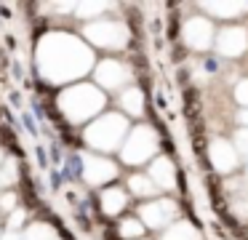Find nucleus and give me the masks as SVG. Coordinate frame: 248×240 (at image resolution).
I'll list each match as a JSON object with an SVG mask.
<instances>
[{
    "mask_svg": "<svg viewBox=\"0 0 248 240\" xmlns=\"http://www.w3.org/2000/svg\"><path fill=\"white\" fill-rule=\"evenodd\" d=\"M35 62H38V72L46 83L72 85L93 67V53L80 37L62 30H51L38 40Z\"/></svg>",
    "mask_w": 248,
    "mask_h": 240,
    "instance_id": "f257e3e1",
    "label": "nucleus"
},
{
    "mask_svg": "<svg viewBox=\"0 0 248 240\" xmlns=\"http://www.w3.org/2000/svg\"><path fill=\"white\" fill-rule=\"evenodd\" d=\"M107 99H104V91L93 83H72L64 85L56 96V107H59L62 117L72 126H80V123L91 120L93 115L104 110Z\"/></svg>",
    "mask_w": 248,
    "mask_h": 240,
    "instance_id": "f03ea898",
    "label": "nucleus"
},
{
    "mask_svg": "<svg viewBox=\"0 0 248 240\" xmlns=\"http://www.w3.org/2000/svg\"><path fill=\"white\" fill-rule=\"evenodd\" d=\"M125 131H128L125 117L118 115V112H109V115L96 117V120L83 131V139H86V144L91 149H96V152H112V149L120 147Z\"/></svg>",
    "mask_w": 248,
    "mask_h": 240,
    "instance_id": "7ed1b4c3",
    "label": "nucleus"
},
{
    "mask_svg": "<svg viewBox=\"0 0 248 240\" xmlns=\"http://www.w3.org/2000/svg\"><path fill=\"white\" fill-rule=\"evenodd\" d=\"M83 37L96 48H123L128 30L115 19H93L83 27Z\"/></svg>",
    "mask_w": 248,
    "mask_h": 240,
    "instance_id": "20e7f679",
    "label": "nucleus"
},
{
    "mask_svg": "<svg viewBox=\"0 0 248 240\" xmlns=\"http://www.w3.org/2000/svg\"><path fill=\"white\" fill-rule=\"evenodd\" d=\"M155 147H157L155 133H152L147 126H139V128H134V131H131L128 139H125V144H123V160H125V163H131V165L144 163V160L155 152Z\"/></svg>",
    "mask_w": 248,
    "mask_h": 240,
    "instance_id": "39448f33",
    "label": "nucleus"
},
{
    "mask_svg": "<svg viewBox=\"0 0 248 240\" xmlns=\"http://www.w3.org/2000/svg\"><path fill=\"white\" fill-rule=\"evenodd\" d=\"M80 165H83V181L91 187H102L107 181H112L118 176V165L112 160L102 158V155H83L80 158Z\"/></svg>",
    "mask_w": 248,
    "mask_h": 240,
    "instance_id": "423d86ee",
    "label": "nucleus"
},
{
    "mask_svg": "<svg viewBox=\"0 0 248 240\" xmlns=\"http://www.w3.org/2000/svg\"><path fill=\"white\" fill-rule=\"evenodd\" d=\"M93 78H96V83L102 85V88L115 91V88H120V85L131 78V72H128V67H125L123 62H118V59H104V62L96 64Z\"/></svg>",
    "mask_w": 248,
    "mask_h": 240,
    "instance_id": "0eeeda50",
    "label": "nucleus"
},
{
    "mask_svg": "<svg viewBox=\"0 0 248 240\" xmlns=\"http://www.w3.org/2000/svg\"><path fill=\"white\" fill-rule=\"evenodd\" d=\"M173 213H176V206L171 200H155L139 208V222L147 227H163L166 222L173 219Z\"/></svg>",
    "mask_w": 248,
    "mask_h": 240,
    "instance_id": "6e6552de",
    "label": "nucleus"
},
{
    "mask_svg": "<svg viewBox=\"0 0 248 240\" xmlns=\"http://www.w3.org/2000/svg\"><path fill=\"white\" fill-rule=\"evenodd\" d=\"M125 203H128V195H125V190H120V187H107V190H102V195H99V206H102V211L107 213V216H118L125 208Z\"/></svg>",
    "mask_w": 248,
    "mask_h": 240,
    "instance_id": "1a4fd4ad",
    "label": "nucleus"
},
{
    "mask_svg": "<svg viewBox=\"0 0 248 240\" xmlns=\"http://www.w3.org/2000/svg\"><path fill=\"white\" fill-rule=\"evenodd\" d=\"M184 35H187V43L192 48H205L211 43V24L205 19H192L184 27Z\"/></svg>",
    "mask_w": 248,
    "mask_h": 240,
    "instance_id": "9d476101",
    "label": "nucleus"
},
{
    "mask_svg": "<svg viewBox=\"0 0 248 240\" xmlns=\"http://www.w3.org/2000/svg\"><path fill=\"white\" fill-rule=\"evenodd\" d=\"M22 240H62V238H59V232H56L54 224L38 219V222L27 224V227L22 229Z\"/></svg>",
    "mask_w": 248,
    "mask_h": 240,
    "instance_id": "9b49d317",
    "label": "nucleus"
},
{
    "mask_svg": "<svg viewBox=\"0 0 248 240\" xmlns=\"http://www.w3.org/2000/svg\"><path fill=\"white\" fill-rule=\"evenodd\" d=\"M150 179L155 187H173V165L171 160L157 158L155 163L150 165Z\"/></svg>",
    "mask_w": 248,
    "mask_h": 240,
    "instance_id": "f8f14e48",
    "label": "nucleus"
},
{
    "mask_svg": "<svg viewBox=\"0 0 248 240\" xmlns=\"http://www.w3.org/2000/svg\"><path fill=\"white\" fill-rule=\"evenodd\" d=\"M243 32L240 30H224L221 32V37H219V48H221V53H240L243 48H246V40H243Z\"/></svg>",
    "mask_w": 248,
    "mask_h": 240,
    "instance_id": "ddd939ff",
    "label": "nucleus"
},
{
    "mask_svg": "<svg viewBox=\"0 0 248 240\" xmlns=\"http://www.w3.org/2000/svg\"><path fill=\"white\" fill-rule=\"evenodd\" d=\"M120 104H123V110L128 115H141V110H144V96H141L139 88H128L120 96Z\"/></svg>",
    "mask_w": 248,
    "mask_h": 240,
    "instance_id": "4468645a",
    "label": "nucleus"
},
{
    "mask_svg": "<svg viewBox=\"0 0 248 240\" xmlns=\"http://www.w3.org/2000/svg\"><path fill=\"white\" fill-rule=\"evenodd\" d=\"M128 190L134 192V195H139V197H150V195H155V192H157V187L152 184L150 176L134 174V176L128 179Z\"/></svg>",
    "mask_w": 248,
    "mask_h": 240,
    "instance_id": "2eb2a0df",
    "label": "nucleus"
},
{
    "mask_svg": "<svg viewBox=\"0 0 248 240\" xmlns=\"http://www.w3.org/2000/svg\"><path fill=\"white\" fill-rule=\"evenodd\" d=\"M211 155H214V163L219 165L221 171H230V168H232V163H235V155H232V149L227 147V144H221V142H216V144H214Z\"/></svg>",
    "mask_w": 248,
    "mask_h": 240,
    "instance_id": "dca6fc26",
    "label": "nucleus"
},
{
    "mask_svg": "<svg viewBox=\"0 0 248 240\" xmlns=\"http://www.w3.org/2000/svg\"><path fill=\"white\" fill-rule=\"evenodd\" d=\"M163 240H198V232H195L189 224L182 222V224H173V227L163 235Z\"/></svg>",
    "mask_w": 248,
    "mask_h": 240,
    "instance_id": "f3484780",
    "label": "nucleus"
},
{
    "mask_svg": "<svg viewBox=\"0 0 248 240\" xmlns=\"http://www.w3.org/2000/svg\"><path fill=\"white\" fill-rule=\"evenodd\" d=\"M120 235H123L125 240H139L141 235H144V224H141L139 219H125V222L120 224Z\"/></svg>",
    "mask_w": 248,
    "mask_h": 240,
    "instance_id": "a211bd4d",
    "label": "nucleus"
},
{
    "mask_svg": "<svg viewBox=\"0 0 248 240\" xmlns=\"http://www.w3.org/2000/svg\"><path fill=\"white\" fill-rule=\"evenodd\" d=\"M19 208V195L14 190H6V192H0V213L3 216H8V213H14Z\"/></svg>",
    "mask_w": 248,
    "mask_h": 240,
    "instance_id": "6ab92c4d",
    "label": "nucleus"
},
{
    "mask_svg": "<svg viewBox=\"0 0 248 240\" xmlns=\"http://www.w3.org/2000/svg\"><path fill=\"white\" fill-rule=\"evenodd\" d=\"M104 8H107L104 3H78L75 5V16H78V19H88V16L102 14Z\"/></svg>",
    "mask_w": 248,
    "mask_h": 240,
    "instance_id": "aec40b11",
    "label": "nucleus"
},
{
    "mask_svg": "<svg viewBox=\"0 0 248 240\" xmlns=\"http://www.w3.org/2000/svg\"><path fill=\"white\" fill-rule=\"evenodd\" d=\"M14 176H16V174H14L11 168H0V192L11 190V187H8V184H11V181H14Z\"/></svg>",
    "mask_w": 248,
    "mask_h": 240,
    "instance_id": "412c9836",
    "label": "nucleus"
},
{
    "mask_svg": "<svg viewBox=\"0 0 248 240\" xmlns=\"http://www.w3.org/2000/svg\"><path fill=\"white\" fill-rule=\"evenodd\" d=\"M237 99H240L243 104H248V80L240 83V88H237Z\"/></svg>",
    "mask_w": 248,
    "mask_h": 240,
    "instance_id": "4be33fe9",
    "label": "nucleus"
},
{
    "mask_svg": "<svg viewBox=\"0 0 248 240\" xmlns=\"http://www.w3.org/2000/svg\"><path fill=\"white\" fill-rule=\"evenodd\" d=\"M0 240H22V232H0Z\"/></svg>",
    "mask_w": 248,
    "mask_h": 240,
    "instance_id": "5701e85b",
    "label": "nucleus"
},
{
    "mask_svg": "<svg viewBox=\"0 0 248 240\" xmlns=\"http://www.w3.org/2000/svg\"><path fill=\"white\" fill-rule=\"evenodd\" d=\"M237 144H240L243 152H248V133H240V136H237Z\"/></svg>",
    "mask_w": 248,
    "mask_h": 240,
    "instance_id": "b1692460",
    "label": "nucleus"
},
{
    "mask_svg": "<svg viewBox=\"0 0 248 240\" xmlns=\"http://www.w3.org/2000/svg\"><path fill=\"white\" fill-rule=\"evenodd\" d=\"M3 163H6V147L0 144V168H3Z\"/></svg>",
    "mask_w": 248,
    "mask_h": 240,
    "instance_id": "393cba45",
    "label": "nucleus"
},
{
    "mask_svg": "<svg viewBox=\"0 0 248 240\" xmlns=\"http://www.w3.org/2000/svg\"><path fill=\"white\" fill-rule=\"evenodd\" d=\"M240 120L246 123V126H248V110H246V112H243V115H240Z\"/></svg>",
    "mask_w": 248,
    "mask_h": 240,
    "instance_id": "a878e982",
    "label": "nucleus"
},
{
    "mask_svg": "<svg viewBox=\"0 0 248 240\" xmlns=\"http://www.w3.org/2000/svg\"><path fill=\"white\" fill-rule=\"evenodd\" d=\"M0 222H3V213H0Z\"/></svg>",
    "mask_w": 248,
    "mask_h": 240,
    "instance_id": "bb28decb",
    "label": "nucleus"
}]
</instances>
